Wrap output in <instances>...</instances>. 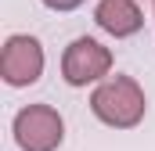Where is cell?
Segmentation results:
<instances>
[{
    "mask_svg": "<svg viewBox=\"0 0 155 151\" xmlns=\"http://www.w3.org/2000/svg\"><path fill=\"white\" fill-rule=\"evenodd\" d=\"M11 133L22 151H58L65 140V119L51 104H25L15 115Z\"/></svg>",
    "mask_w": 155,
    "mask_h": 151,
    "instance_id": "cell-2",
    "label": "cell"
},
{
    "mask_svg": "<svg viewBox=\"0 0 155 151\" xmlns=\"http://www.w3.org/2000/svg\"><path fill=\"white\" fill-rule=\"evenodd\" d=\"M152 11H155V0H152Z\"/></svg>",
    "mask_w": 155,
    "mask_h": 151,
    "instance_id": "cell-7",
    "label": "cell"
},
{
    "mask_svg": "<svg viewBox=\"0 0 155 151\" xmlns=\"http://www.w3.org/2000/svg\"><path fill=\"white\" fill-rule=\"evenodd\" d=\"M90 112L112 130H134L148 112V97L134 76H108L90 94Z\"/></svg>",
    "mask_w": 155,
    "mask_h": 151,
    "instance_id": "cell-1",
    "label": "cell"
},
{
    "mask_svg": "<svg viewBox=\"0 0 155 151\" xmlns=\"http://www.w3.org/2000/svg\"><path fill=\"white\" fill-rule=\"evenodd\" d=\"M43 7H51V11H76L79 4H87V0H40Z\"/></svg>",
    "mask_w": 155,
    "mask_h": 151,
    "instance_id": "cell-6",
    "label": "cell"
},
{
    "mask_svg": "<svg viewBox=\"0 0 155 151\" xmlns=\"http://www.w3.org/2000/svg\"><path fill=\"white\" fill-rule=\"evenodd\" d=\"M94 22L116 40H126L134 33H141L144 25V14L137 7V0H97L94 7Z\"/></svg>",
    "mask_w": 155,
    "mask_h": 151,
    "instance_id": "cell-5",
    "label": "cell"
},
{
    "mask_svg": "<svg viewBox=\"0 0 155 151\" xmlns=\"http://www.w3.org/2000/svg\"><path fill=\"white\" fill-rule=\"evenodd\" d=\"M43 43L25 33H11L0 47V79L7 86H33L43 76Z\"/></svg>",
    "mask_w": 155,
    "mask_h": 151,
    "instance_id": "cell-4",
    "label": "cell"
},
{
    "mask_svg": "<svg viewBox=\"0 0 155 151\" xmlns=\"http://www.w3.org/2000/svg\"><path fill=\"white\" fill-rule=\"evenodd\" d=\"M112 50L94 36H76L65 54H61V76L69 86H87V83H105L112 72Z\"/></svg>",
    "mask_w": 155,
    "mask_h": 151,
    "instance_id": "cell-3",
    "label": "cell"
}]
</instances>
